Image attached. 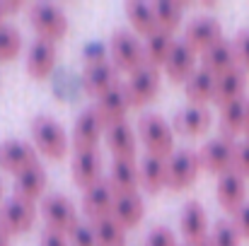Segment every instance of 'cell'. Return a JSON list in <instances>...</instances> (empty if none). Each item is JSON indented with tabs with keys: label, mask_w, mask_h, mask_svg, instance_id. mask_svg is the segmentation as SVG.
<instances>
[{
	"label": "cell",
	"mask_w": 249,
	"mask_h": 246,
	"mask_svg": "<svg viewBox=\"0 0 249 246\" xmlns=\"http://www.w3.org/2000/svg\"><path fill=\"white\" fill-rule=\"evenodd\" d=\"M126 17L131 19V27L136 29V34L150 36V34L158 32L155 10H153V5H148V2H138V0L126 2Z\"/></svg>",
	"instance_id": "1f68e13d"
},
{
	"label": "cell",
	"mask_w": 249,
	"mask_h": 246,
	"mask_svg": "<svg viewBox=\"0 0 249 246\" xmlns=\"http://www.w3.org/2000/svg\"><path fill=\"white\" fill-rule=\"evenodd\" d=\"M36 150L17 138H7L0 143V169L10 171V174H19L24 169H29L32 164H36Z\"/></svg>",
	"instance_id": "9a60e30c"
},
{
	"label": "cell",
	"mask_w": 249,
	"mask_h": 246,
	"mask_svg": "<svg viewBox=\"0 0 249 246\" xmlns=\"http://www.w3.org/2000/svg\"><path fill=\"white\" fill-rule=\"evenodd\" d=\"M102 121L104 128L109 126H116V123H124L126 121V111L131 109V99H128V92H126V84L116 82L109 92H104L102 97L94 99V106H92Z\"/></svg>",
	"instance_id": "30bf717a"
},
{
	"label": "cell",
	"mask_w": 249,
	"mask_h": 246,
	"mask_svg": "<svg viewBox=\"0 0 249 246\" xmlns=\"http://www.w3.org/2000/svg\"><path fill=\"white\" fill-rule=\"evenodd\" d=\"M46 181H49L46 179V169L39 162L32 164L29 169H24V171H19L15 176V196L22 198V200L34 203V200H39L44 196Z\"/></svg>",
	"instance_id": "7402d4cb"
},
{
	"label": "cell",
	"mask_w": 249,
	"mask_h": 246,
	"mask_svg": "<svg viewBox=\"0 0 249 246\" xmlns=\"http://www.w3.org/2000/svg\"><path fill=\"white\" fill-rule=\"evenodd\" d=\"M232 225L237 230V234L242 239H249V203H245L235 215H232Z\"/></svg>",
	"instance_id": "60d3db41"
},
{
	"label": "cell",
	"mask_w": 249,
	"mask_h": 246,
	"mask_svg": "<svg viewBox=\"0 0 249 246\" xmlns=\"http://www.w3.org/2000/svg\"><path fill=\"white\" fill-rule=\"evenodd\" d=\"M198 246H213V244H211V239H206V242H201Z\"/></svg>",
	"instance_id": "bcb514c9"
},
{
	"label": "cell",
	"mask_w": 249,
	"mask_h": 246,
	"mask_svg": "<svg viewBox=\"0 0 249 246\" xmlns=\"http://www.w3.org/2000/svg\"><path fill=\"white\" fill-rule=\"evenodd\" d=\"M89 225H92V230H94L97 246H126V230H124L111 215L89 220Z\"/></svg>",
	"instance_id": "d6a6232c"
},
{
	"label": "cell",
	"mask_w": 249,
	"mask_h": 246,
	"mask_svg": "<svg viewBox=\"0 0 249 246\" xmlns=\"http://www.w3.org/2000/svg\"><path fill=\"white\" fill-rule=\"evenodd\" d=\"M186 2H174V0H158L153 2V10H155V19H158V29L162 32H174L181 22V10H184Z\"/></svg>",
	"instance_id": "836d02e7"
},
{
	"label": "cell",
	"mask_w": 249,
	"mask_h": 246,
	"mask_svg": "<svg viewBox=\"0 0 249 246\" xmlns=\"http://www.w3.org/2000/svg\"><path fill=\"white\" fill-rule=\"evenodd\" d=\"M0 200H2V181H0ZM2 208V205H0Z\"/></svg>",
	"instance_id": "7dc6e473"
},
{
	"label": "cell",
	"mask_w": 249,
	"mask_h": 246,
	"mask_svg": "<svg viewBox=\"0 0 249 246\" xmlns=\"http://www.w3.org/2000/svg\"><path fill=\"white\" fill-rule=\"evenodd\" d=\"M158 89H160V68H153L148 63L141 66L138 70H133L128 82H126L131 106H143V104L153 101Z\"/></svg>",
	"instance_id": "8fae6325"
},
{
	"label": "cell",
	"mask_w": 249,
	"mask_h": 246,
	"mask_svg": "<svg viewBox=\"0 0 249 246\" xmlns=\"http://www.w3.org/2000/svg\"><path fill=\"white\" fill-rule=\"evenodd\" d=\"M184 41L198 53H206L211 46H215L218 41H223V27L213 15H196L189 19L186 29H184Z\"/></svg>",
	"instance_id": "9c48e42d"
},
{
	"label": "cell",
	"mask_w": 249,
	"mask_h": 246,
	"mask_svg": "<svg viewBox=\"0 0 249 246\" xmlns=\"http://www.w3.org/2000/svg\"><path fill=\"white\" fill-rule=\"evenodd\" d=\"M32 138L41 155L49 160H61L68 152V135L66 128L49 114H39L32 118Z\"/></svg>",
	"instance_id": "6da1fadb"
},
{
	"label": "cell",
	"mask_w": 249,
	"mask_h": 246,
	"mask_svg": "<svg viewBox=\"0 0 249 246\" xmlns=\"http://www.w3.org/2000/svg\"><path fill=\"white\" fill-rule=\"evenodd\" d=\"M194 70H196V51L184 39H179L165 63L167 78L172 82H186L194 75Z\"/></svg>",
	"instance_id": "44dd1931"
},
{
	"label": "cell",
	"mask_w": 249,
	"mask_h": 246,
	"mask_svg": "<svg viewBox=\"0 0 249 246\" xmlns=\"http://www.w3.org/2000/svg\"><path fill=\"white\" fill-rule=\"evenodd\" d=\"M232 169L242 176H249V140L237 143V150H235V164Z\"/></svg>",
	"instance_id": "ab89813d"
},
{
	"label": "cell",
	"mask_w": 249,
	"mask_h": 246,
	"mask_svg": "<svg viewBox=\"0 0 249 246\" xmlns=\"http://www.w3.org/2000/svg\"><path fill=\"white\" fill-rule=\"evenodd\" d=\"M27 17L41 39L58 41L68 34V17L53 2H32L27 7Z\"/></svg>",
	"instance_id": "277c9868"
},
{
	"label": "cell",
	"mask_w": 249,
	"mask_h": 246,
	"mask_svg": "<svg viewBox=\"0 0 249 246\" xmlns=\"http://www.w3.org/2000/svg\"><path fill=\"white\" fill-rule=\"evenodd\" d=\"M39 246H71L68 242V237L66 234H61V232H53V230H44V234H41V242Z\"/></svg>",
	"instance_id": "b9f144b4"
},
{
	"label": "cell",
	"mask_w": 249,
	"mask_h": 246,
	"mask_svg": "<svg viewBox=\"0 0 249 246\" xmlns=\"http://www.w3.org/2000/svg\"><path fill=\"white\" fill-rule=\"evenodd\" d=\"M68 242L71 246H97V237H94V230L89 222H78L73 227V232L68 234Z\"/></svg>",
	"instance_id": "8d00e7d4"
},
{
	"label": "cell",
	"mask_w": 249,
	"mask_h": 246,
	"mask_svg": "<svg viewBox=\"0 0 249 246\" xmlns=\"http://www.w3.org/2000/svg\"><path fill=\"white\" fill-rule=\"evenodd\" d=\"M203 68L211 70L215 78L223 75V73H228V70H232V68H237V56H235L232 41L223 39V41H218L215 46H211V49L203 53Z\"/></svg>",
	"instance_id": "83f0119b"
},
{
	"label": "cell",
	"mask_w": 249,
	"mask_h": 246,
	"mask_svg": "<svg viewBox=\"0 0 249 246\" xmlns=\"http://www.w3.org/2000/svg\"><path fill=\"white\" fill-rule=\"evenodd\" d=\"M232 46H235V56H237V66L249 73V29H240L232 39Z\"/></svg>",
	"instance_id": "74e56055"
},
{
	"label": "cell",
	"mask_w": 249,
	"mask_h": 246,
	"mask_svg": "<svg viewBox=\"0 0 249 246\" xmlns=\"http://www.w3.org/2000/svg\"><path fill=\"white\" fill-rule=\"evenodd\" d=\"M34 220H36V208H34V203L22 200V198H17V196L7 198V200L2 203V208H0V230H2L7 237L29 232L32 225H34Z\"/></svg>",
	"instance_id": "52a82bcc"
},
{
	"label": "cell",
	"mask_w": 249,
	"mask_h": 246,
	"mask_svg": "<svg viewBox=\"0 0 249 246\" xmlns=\"http://www.w3.org/2000/svg\"><path fill=\"white\" fill-rule=\"evenodd\" d=\"M211 121H213V116L206 106L189 104V106H184L174 114L172 131L179 133V135H186V138H196V135H203L211 128Z\"/></svg>",
	"instance_id": "2e32d148"
},
{
	"label": "cell",
	"mask_w": 249,
	"mask_h": 246,
	"mask_svg": "<svg viewBox=\"0 0 249 246\" xmlns=\"http://www.w3.org/2000/svg\"><path fill=\"white\" fill-rule=\"evenodd\" d=\"M141 186L148 193H158L162 186H167V157L145 155L141 162Z\"/></svg>",
	"instance_id": "f546056e"
},
{
	"label": "cell",
	"mask_w": 249,
	"mask_h": 246,
	"mask_svg": "<svg viewBox=\"0 0 249 246\" xmlns=\"http://www.w3.org/2000/svg\"><path fill=\"white\" fill-rule=\"evenodd\" d=\"M247 111H249V99L240 97L235 101H230L228 106L220 109V131L225 138H232L245 133V123H247Z\"/></svg>",
	"instance_id": "f1b7e54d"
},
{
	"label": "cell",
	"mask_w": 249,
	"mask_h": 246,
	"mask_svg": "<svg viewBox=\"0 0 249 246\" xmlns=\"http://www.w3.org/2000/svg\"><path fill=\"white\" fill-rule=\"evenodd\" d=\"M104 138H107V148L111 150L114 160H133L136 157V133L126 121L109 126Z\"/></svg>",
	"instance_id": "d4e9b609"
},
{
	"label": "cell",
	"mask_w": 249,
	"mask_h": 246,
	"mask_svg": "<svg viewBox=\"0 0 249 246\" xmlns=\"http://www.w3.org/2000/svg\"><path fill=\"white\" fill-rule=\"evenodd\" d=\"M215 75L211 70H206L203 66L194 70V75L184 82V89H186V97L191 104L196 106H203L206 101H213V94H215Z\"/></svg>",
	"instance_id": "4316f807"
},
{
	"label": "cell",
	"mask_w": 249,
	"mask_h": 246,
	"mask_svg": "<svg viewBox=\"0 0 249 246\" xmlns=\"http://www.w3.org/2000/svg\"><path fill=\"white\" fill-rule=\"evenodd\" d=\"M215 196H218V203H220L228 213L235 215V213L245 205V196H247L245 176L237 174L235 169L220 174V176H218V186H215Z\"/></svg>",
	"instance_id": "e0dca14e"
},
{
	"label": "cell",
	"mask_w": 249,
	"mask_h": 246,
	"mask_svg": "<svg viewBox=\"0 0 249 246\" xmlns=\"http://www.w3.org/2000/svg\"><path fill=\"white\" fill-rule=\"evenodd\" d=\"M2 19H5V7H2V2H0V24H5Z\"/></svg>",
	"instance_id": "ee69618b"
},
{
	"label": "cell",
	"mask_w": 249,
	"mask_h": 246,
	"mask_svg": "<svg viewBox=\"0 0 249 246\" xmlns=\"http://www.w3.org/2000/svg\"><path fill=\"white\" fill-rule=\"evenodd\" d=\"M116 66L111 61H97V63H85L83 70V87L89 97H102L116 84Z\"/></svg>",
	"instance_id": "ac0fdd59"
},
{
	"label": "cell",
	"mask_w": 249,
	"mask_h": 246,
	"mask_svg": "<svg viewBox=\"0 0 249 246\" xmlns=\"http://www.w3.org/2000/svg\"><path fill=\"white\" fill-rule=\"evenodd\" d=\"M114 200H116V191L111 188L109 179H102V181H97L92 188L85 191V196H83L85 215H87L89 220H97V217L111 215Z\"/></svg>",
	"instance_id": "d6986e66"
},
{
	"label": "cell",
	"mask_w": 249,
	"mask_h": 246,
	"mask_svg": "<svg viewBox=\"0 0 249 246\" xmlns=\"http://www.w3.org/2000/svg\"><path fill=\"white\" fill-rule=\"evenodd\" d=\"M235 150H237V143L232 138H213V140H206L201 145V150L196 152L198 155V166L211 171V174H225L232 169L235 164Z\"/></svg>",
	"instance_id": "8992f818"
},
{
	"label": "cell",
	"mask_w": 249,
	"mask_h": 246,
	"mask_svg": "<svg viewBox=\"0 0 249 246\" xmlns=\"http://www.w3.org/2000/svg\"><path fill=\"white\" fill-rule=\"evenodd\" d=\"M109 53L114 58L116 70H126L133 73L141 66H145V44H141L138 34L131 29H114L111 32V41H109Z\"/></svg>",
	"instance_id": "7a4b0ae2"
},
{
	"label": "cell",
	"mask_w": 249,
	"mask_h": 246,
	"mask_svg": "<svg viewBox=\"0 0 249 246\" xmlns=\"http://www.w3.org/2000/svg\"><path fill=\"white\" fill-rule=\"evenodd\" d=\"M138 135H141V143L145 145L148 155L169 157L174 152V131L158 114H143L138 118Z\"/></svg>",
	"instance_id": "3957f363"
},
{
	"label": "cell",
	"mask_w": 249,
	"mask_h": 246,
	"mask_svg": "<svg viewBox=\"0 0 249 246\" xmlns=\"http://www.w3.org/2000/svg\"><path fill=\"white\" fill-rule=\"evenodd\" d=\"M27 73L32 80H46L56 66V41L36 36L27 51Z\"/></svg>",
	"instance_id": "5bb4252c"
},
{
	"label": "cell",
	"mask_w": 249,
	"mask_h": 246,
	"mask_svg": "<svg viewBox=\"0 0 249 246\" xmlns=\"http://www.w3.org/2000/svg\"><path fill=\"white\" fill-rule=\"evenodd\" d=\"M179 230L186 246H198L201 242L208 239V217L206 210L198 200H186L181 208V217H179Z\"/></svg>",
	"instance_id": "7c38bea8"
},
{
	"label": "cell",
	"mask_w": 249,
	"mask_h": 246,
	"mask_svg": "<svg viewBox=\"0 0 249 246\" xmlns=\"http://www.w3.org/2000/svg\"><path fill=\"white\" fill-rule=\"evenodd\" d=\"M198 155L189 148H179L167 157V188L181 191L196 181L198 174Z\"/></svg>",
	"instance_id": "ba28073f"
},
{
	"label": "cell",
	"mask_w": 249,
	"mask_h": 246,
	"mask_svg": "<svg viewBox=\"0 0 249 246\" xmlns=\"http://www.w3.org/2000/svg\"><path fill=\"white\" fill-rule=\"evenodd\" d=\"M102 131H107L97 116V111L92 106L83 109L73 123V148L75 152H83V150H97V143L102 138Z\"/></svg>",
	"instance_id": "4fadbf2b"
},
{
	"label": "cell",
	"mask_w": 249,
	"mask_h": 246,
	"mask_svg": "<svg viewBox=\"0 0 249 246\" xmlns=\"http://www.w3.org/2000/svg\"><path fill=\"white\" fill-rule=\"evenodd\" d=\"M245 135H247V140H249V111H247V123H245Z\"/></svg>",
	"instance_id": "f6af8a7d"
},
{
	"label": "cell",
	"mask_w": 249,
	"mask_h": 246,
	"mask_svg": "<svg viewBox=\"0 0 249 246\" xmlns=\"http://www.w3.org/2000/svg\"><path fill=\"white\" fill-rule=\"evenodd\" d=\"M145 246H177V239L169 227H153L145 237Z\"/></svg>",
	"instance_id": "f35d334b"
},
{
	"label": "cell",
	"mask_w": 249,
	"mask_h": 246,
	"mask_svg": "<svg viewBox=\"0 0 249 246\" xmlns=\"http://www.w3.org/2000/svg\"><path fill=\"white\" fill-rule=\"evenodd\" d=\"M71 171H73V181L87 191L92 188L97 181H102V160H99V152L97 150H83V152H75L73 155V162H71Z\"/></svg>",
	"instance_id": "ffe728a7"
},
{
	"label": "cell",
	"mask_w": 249,
	"mask_h": 246,
	"mask_svg": "<svg viewBox=\"0 0 249 246\" xmlns=\"http://www.w3.org/2000/svg\"><path fill=\"white\" fill-rule=\"evenodd\" d=\"M174 36L169 34V32H162V29H158L155 34H150L148 39H145V63L148 66H153V68H165L167 58H169V53H172V49H174Z\"/></svg>",
	"instance_id": "4dcf8cb0"
},
{
	"label": "cell",
	"mask_w": 249,
	"mask_h": 246,
	"mask_svg": "<svg viewBox=\"0 0 249 246\" xmlns=\"http://www.w3.org/2000/svg\"><path fill=\"white\" fill-rule=\"evenodd\" d=\"M41 215L46 222V230L61 232V234H71L73 227L80 222L78 220V210L73 205V200L63 193H49L41 200Z\"/></svg>",
	"instance_id": "5b68a950"
},
{
	"label": "cell",
	"mask_w": 249,
	"mask_h": 246,
	"mask_svg": "<svg viewBox=\"0 0 249 246\" xmlns=\"http://www.w3.org/2000/svg\"><path fill=\"white\" fill-rule=\"evenodd\" d=\"M143 213H145V203L141 200L138 193H124V196H116L114 208H111V217H114L124 230L136 227V225L143 220Z\"/></svg>",
	"instance_id": "484cf974"
},
{
	"label": "cell",
	"mask_w": 249,
	"mask_h": 246,
	"mask_svg": "<svg viewBox=\"0 0 249 246\" xmlns=\"http://www.w3.org/2000/svg\"><path fill=\"white\" fill-rule=\"evenodd\" d=\"M0 246H10V237H7L2 230H0Z\"/></svg>",
	"instance_id": "7bdbcfd3"
},
{
	"label": "cell",
	"mask_w": 249,
	"mask_h": 246,
	"mask_svg": "<svg viewBox=\"0 0 249 246\" xmlns=\"http://www.w3.org/2000/svg\"><path fill=\"white\" fill-rule=\"evenodd\" d=\"M245 87H247V73L237 66V68H232V70H228V73L218 75L213 101L223 109V106H228L230 101H235V99L245 97Z\"/></svg>",
	"instance_id": "603a6c76"
},
{
	"label": "cell",
	"mask_w": 249,
	"mask_h": 246,
	"mask_svg": "<svg viewBox=\"0 0 249 246\" xmlns=\"http://www.w3.org/2000/svg\"><path fill=\"white\" fill-rule=\"evenodd\" d=\"M208 239H211L213 246H240V239H242V237L237 234L232 220H218V222L213 225Z\"/></svg>",
	"instance_id": "d590c367"
},
{
	"label": "cell",
	"mask_w": 249,
	"mask_h": 246,
	"mask_svg": "<svg viewBox=\"0 0 249 246\" xmlns=\"http://www.w3.org/2000/svg\"><path fill=\"white\" fill-rule=\"evenodd\" d=\"M109 183L116 191V196L136 193L141 183V169L136 160H114L109 166Z\"/></svg>",
	"instance_id": "cb8c5ba5"
},
{
	"label": "cell",
	"mask_w": 249,
	"mask_h": 246,
	"mask_svg": "<svg viewBox=\"0 0 249 246\" xmlns=\"http://www.w3.org/2000/svg\"><path fill=\"white\" fill-rule=\"evenodd\" d=\"M22 51V34L15 24L5 22L0 24V61L7 63L12 58H17V53Z\"/></svg>",
	"instance_id": "e575fe53"
}]
</instances>
